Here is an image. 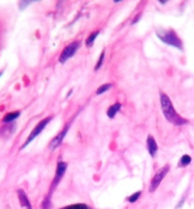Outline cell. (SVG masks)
<instances>
[{
    "label": "cell",
    "instance_id": "6da1fadb",
    "mask_svg": "<svg viewBox=\"0 0 194 209\" xmlns=\"http://www.w3.org/2000/svg\"><path fill=\"white\" fill-rule=\"evenodd\" d=\"M160 101H161V106L162 113L165 116V118L171 122L172 124L176 126L184 125L188 122L187 120L181 117L175 110L172 103L170 99V98L164 94L163 92H160Z\"/></svg>",
    "mask_w": 194,
    "mask_h": 209
},
{
    "label": "cell",
    "instance_id": "7a4b0ae2",
    "mask_svg": "<svg viewBox=\"0 0 194 209\" xmlns=\"http://www.w3.org/2000/svg\"><path fill=\"white\" fill-rule=\"evenodd\" d=\"M158 37L165 43L172 45L174 47H176L178 49L182 48V42L180 40V38L177 37V35L176 34L175 31L173 30H168V31H164V32H161V35L157 34Z\"/></svg>",
    "mask_w": 194,
    "mask_h": 209
},
{
    "label": "cell",
    "instance_id": "3957f363",
    "mask_svg": "<svg viewBox=\"0 0 194 209\" xmlns=\"http://www.w3.org/2000/svg\"><path fill=\"white\" fill-rule=\"evenodd\" d=\"M51 117H47V118H45V119H43V121H41L37 125L35 126V128L31 131V133H30V135L28 136V137L27 138V140H26V142L24 143V145L22 146L21 149H24L25 147L27 146H28L36 137H38L41 133H42V131H43V129L45 128V127L49 124V122L51 121Z\"/></svg>",
    "mask_w": 194,
    "mask_h": 209
},
{
    "label": "cell",
    "instance_id": "277c9868",
    "mask_svg": "<svg viewBox=\"0 0 194 209\" xmlns=\"http://www.w3.org/2000/svg\"><path fill=\"white\" fill-rule=\"evenodd\" d=\"M66 168H67V164H66L65 162H63V161L58 162V167H57V170H56V174H55V177H54V179H53V181H52V183H51L49 193L48 197L51 198V195H52L53 191L56 190L57 186H58V184H59V182H60L61 179L63 178L65 171H66Z\"/></svg>",
    "mask_w": 194,
    "mask_h": 209
},
{
    "label": "cell",
    "instance_id": "5b68a950",
    "mask_svg": "<svg viewBox=\"0 0 194 209\" xmlns=\"http://www.w3.org/2000/svg\"><path fill=\"white\" fill-rule=\"evenodd\" d=\"M170 171V165H165L163 167L160 168L156 174L154 175V176L153 177L149 186V191L153 192L156 190V189L158 188V186L160 185V184L162 183V181L163 180V178L166 176V175L169 173Z\"/></svg>",
    "mask_w": 194,
    "mask_h": 209
},
{
    "label": "cell",
    "instance_id": "8992f818",
    "mask_svg": "<svg viewBox=\"0 0 194 209\" xmlns=\"http://www.w3.org/2000/svg\"><path fill=\"white\" fill-rule=\"evenodd\" d=\"M80 42L76 41V42H72L70 44H68L65 49L64 51L61 52L60 54V57L58 59L59 62L60 63H65L66 60H68L69 59H71L74 54L75 52L79 50L80 48Z\"/></svg>",
    "mask_w": 194,
    "mask_h": 209
},
{
    "label": "cell",
    "instance_id": "52a82bcc",
    "mask_svg": "<svg viewBox=\"0 0 194 209\" xmlns=\"http://www.w3.org/2000/svg\"><path fill=\"white\" fill-rule=\"evenodd\" d=\"M69 128H70V124H66V126L64 128V129L62 131H60V133L51 140V142L49 143V148L50 151H54V150H56L57 148L60 146V145L62 144V142H63V140L65 138V135L67 134V131H68Z\"/></svg>",
    "mask_w": 194,
    "mask_h": 209
},
{
    "label": "cell",
    "instance_id": "ba28073f",
    "mask_svg": "<svg viewBox=\"0 0 194 209\" xmlns=\"http://www.w3.org/2000/svg\"><path fill=\"white\" fill-rule=\"evenodd\" d=\"M18 193V198H19V200H20V203H21V206L23 207V208H26L27 209H32V206H31V203L28 199V198L27 197V194L26 192L20 189L18 190L17 191Z\"/></svg>",
    "mask_w": 194,
    "mask_h": 209
},
{
    "label": "cell",
    "instance_id": "9c48e42d",
    "mask_svg": "<svg viewBox=\"0 0 194 209\" xmlns=\"http://www.w3.org/2000/svg\"><path fill=\"white\" fill-rule=\"evenodd\" d=\"M147 146H148V150L150 153L152 157H154L156 155L157 150H158V146L157 144L154 140V138L152 136H148V139H147Z\"/></svg>",
    "mask_w": 194,
    "mask_h": 209
},
{
    "label": "cell",
    "instance_id": "30bf717a",
    "mask_svg": "<svg viewBox=\"0 0 194 209\" xmlns=\"http://www.w3.org/2000/svg\"><path fill=\"white\" fill-rule=\"evenodd\" d=\"M121 104L119 102H117L113 105H111L109 108H108V112H107V115L108 116V118H114L116 116V114L119 112V110L121 109Z\"/></svg>",
    "mask_w": 194,
    "mask_h": 209
},
{
    "label": "cell",
    "instance_id": "8fae6325",
    "mask_svg": "<svg viewBox=\"0 0 194 209\" xmlns=\"http://www.w3.org/2000/svg\"><path fill=\"white\" fill-rule=\"evenodd\" d=\"M20 115H21V112H19V111L13 112V113H7V114L4 117L3 122H13V121L16 120Z\"/></svg>",
    "mask_w": 194,
    "mask_h": 209
},
{
    "label": "cell",
    "instance_id": "7c38bea8",
    "mask_svg": "<svg viewBox=\"0 0 194 209\" xmlns=\"http://www.w3.org/2000/svg\"><path fill=\"white\" fill-rule=\"evenodd\" d=\"M111 87H112V84H103L102 86H100V87L97 89L96 94H97V95H101V94H103V93H104V92H106L107 90H108Z\"/></svg>",
    "mask_w": 194,
    "mask_h": 209
},
{
    "label": "cell",
    "instance_id": "4fadbf2b",
    "mask_svg": "<svg viewBox=\"0 0 194 209\" xmlns=\"http://www.w3.org/2000/svg\"><path fill=\"white\" fill-rule=\"evenodd\" d=\"M98 35H99V31H94V32H93L92 34H90V36L86 38V46H90V45L94 43V41L95 40L96 37H97Z\"/></svg>",
    "mask_w": 194,
    "mask_h": 209
},
{
    "label": "cell",
    "instance_id": "5bb4252c",
    "mask_svg": "<svg viewBox=\"0 0 194 209\" xmlns=\"http://www.w3.org/2000/svg\"><path fill=\"white\" fill-rule=\"evenodd\" d=\"M192 162V158L189 155H184L181 159H180V165L182 167H186L188 166L190 163Z\"/></svg>",
    "mask_w": 194,
    "mask_h": 209
},
{
    "label": "cell",
    "instance_id": "9a60e30c",
    "mask_svg": "<svg viewBox=\"0 0 194 209\" xmlns=\"http://www.w3.org/2000/svg\"><path fill=\"white\" fill-rule=\"evenodd\" d=\"M62 209H91L86 204H75V205H71L67 206Z\"/></svg>",
    "mask_w": 194,
    "mask_h": 209
},
{
    "label": "cell",
    "instance_id": "2e32d148",
    "mask_svg": "<svg viewBox=\"0 0 194 209\" xmlns=\"http://www.w3.org/2000/svg\"><path fill=\"white\" fill-rule=\"evenodd\" d=\"M140 194H141V192H140V191L135 192L134 194L131 195L129 198H128V201H129L130 203H135V202L139 199V198Z\"/></svg>",
    "mask_w": 194,
    "mask_h": 209
},
{
    "label": "cell",
    "instance_id": "e0dca14e",
    "mask_svg": "<svg viewBox=\"0 0 194 209\" xmlns=\"http://www.w3.org/2000/svg\"><path fill=\"white\" fill-rule=\"evenodd\" d=\"M104 56H105V52H103L102 54H101V56H100V58H99V60H98V61H97V64L95 65V67H94V70H95V71L98 70V69L102 66L103 63L104 61Z\"/></svg>",
    "mask_w": 194,
    "mask_h": 209
},
{
    "label": "cell",
    "instance_id": "ac0fdd59",
    "mask_svg": "<svg viewBox=\"0 0 194 209\" xmlns=\"http://www.w3.org/2000/svg\"><path fill=\"white\" fill-rule=\"evenodd\" d=\"M31 3H33V1H21L19 7H20L21 10H24L25 7H27V5H29V4H31Z\"/></svg>",
    "mask_w": 194,
    "mask_h": 209
},
{
    "label": "cell",
    "instance_id": "d6986e66",
    "mask_svg": "<svg viewBox=\"0 0 194 209\" xmlns=\"http://www.w3.org/2000/svg\"><path fill=\"white\" fill-rule=\"evenodd\" d=\"M139 17H140V15H138V16H137V17L135 18V21H132V23H136L137 21H139Z\"/></svg>",
    "mask_w": 194,
    "mask_h": 209
},
{
    "label": "cell",
    "instance_id": "ffe728a7",
    "mask_svg": "<svg viewBox=\"0 0 194 209\" xmlns=\"http://www.w3.org/2000/svg\"><path fill=\"white\" fill-rule=\"evenodd\" d=\"M160 3H161V4H166L167 2H166V1H160Z\"/></svg>",
    "mask_w": 194,
    "mask_h": 209
},
{
    "label": "cell",
    "instance_id": "44dd1931",
    "mask_svg": "<svg viewBox=\"0 0 194 209\" xmlns=\"http://www.w3.org/2000/svg\"><path fill=\"white\" fill-rule=\"evenodd\" d=\"M2 74H3V72H0V76L2 75Z\"/></svg>",
    "mask_w": 194,
    "mask_h": 209
}]
</instances>
